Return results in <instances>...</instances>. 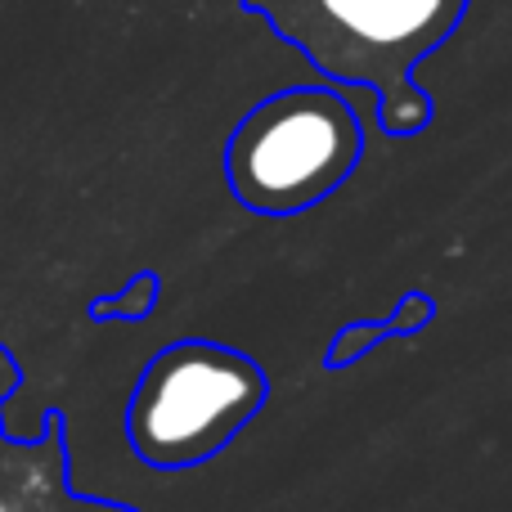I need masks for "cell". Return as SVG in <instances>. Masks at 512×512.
<instances>
[{"instance_id":"5","label":"cell","mask_w":512,"mask_h":512,"mask_svg":"<svg viewBox=\"0 0 512 512\" xmlns=\"http://www.w3.org/2000/svg\"><path fill=\"white\" fill-rule=\"evenodd\" d=\"M0 512H9V504H5V495H0Z\"/></svg>"},{"instance_id":"1","label":"cell","mask_w":512,"mask_h":512,"mask_svg":"<svg viewBox=\"0 0 512 512\" xmlns=\"http://www.w3.org/2000/svg\"><path fill=\"white\" fill-rule=\"evenodd\" d=\"M248 9L324 77L373 90L391 135H414L432 122L414 68L450 41L468 0H248Z\"/></svg>"},{"instance_id":"4","label":"cell","mask_w":512,"mask_h":512,"mask_svg":"<svg viewBox=\"0 0 512 512\" xmlns=\"http://www.w3.org/2000/svg\"><path fill=\"white\" fill-rule=\"evenodd\" d=\"M59 512H126V508H117V504H68Z\"/></svg>"},{"instance_id":"2","label":"cell","mask_w":512,"mask_h":512,"mask_svg":"<svg viewBox=\"0 0 512 512\" xmlns=\"http://www.w3.org/2000/svg\"><path fill=\"white\" fill-rule=\"evenodd\" d=\"M364 149L351 104L333 90L297 86L270 95L234 126L225 171L243 207L292 216L328 198L355 171Z\"/></svg>"},{"instance_id":"3","label":"cell","mask_w":512,"mask_h":512,"mask_svg":"<svg viewBox=\"0 0 512 512\" xmlns=\"http://www.w3.org/2000/svg\"><path fill=\"white\" fill-rule=\"evenodd\" d=\"M261 400L265 378L248 355L180 342L144 369L126 409V441L149 468H194L239 436Z\"/></svg>"}]
</instances>
